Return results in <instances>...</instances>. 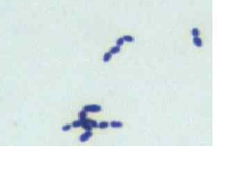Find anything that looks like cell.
<instances>
[{
	"instance_id": "52a82bcc",
	"label": "cell",
	"mask_w": 250,
	"mask_h": 188,
	"mask_svg": "<svg viewBox=\"0 0 250 188\" xmlns=\"http://www.w3.org/2000/svg\"><path fill=\"white\" fill-rule=\"evenodd\" d=\"M119 50H120V48L119 47H113L112 50H111V52L112 53H116V52H119Z\"/></svg>"
},
{
	"instance_id": "9c48e42d",
	"label": "cell",
	"mask_w": 250,
	"mask_h": 188,
	"mask_svg": "<svg viewBox=\"0 0 250 188\" xmlns=\"http://www.w3.org/2000/svg\"><path fill=\"white\" fill-rule=\"evenodd\" d=\"M70 129V125H65V126H64L63 127V130H64V131H66V130H69Z\"/></svg>"
},
{
	"instance_id": "3957f363",
	"label": "cell",
	"mask_w": 250,
	"mask_h": 188,
	"mask_svg": "<svg viewBox=\"0 0 250 188\" xmlns=\"http://www.w3.org/2000/svg\"><path fill=\"white\" fill-rule=\"evenodd\" d=\"M111 125L113 128H120L122 126V123L119 121H113L111 123Z\"/></svg>"
},
{
	"instance_id": "5b68a950",
	"label": "cell",
	"mask_w": 250,
	"mask_h": 188,
	"mask_svg": "<svg viewBox=\"0 0 250 188\" xmlns=\"http://www.w3.org/2000/svg\"><path fill=\"white\" fill-rule=\"evenodd\" d=\"M86 113H85V112H82L80 114V118H81V120L86 119Z\"/></svg>"
},
{
	"instance_id": "6da1fadb",
	"label": "cell",
	"mask_w": 250,
	"mask_h": 188,
	"mask_svg": "<svg viewBox=\"0 0 250 188\" xmlns=\"http://www.w3.org/2000/svg\"><path fill=\"white\" fill-rule=\"evenodd\" d=\"M100 110H101V107L99 105H90V106H86L84 108V112H98Z\"/></svg>"
},
{
	"instance_id": "277c9868",
	"label": "cell",
	"mask_w": 250,
	"mask_h": 188,
	"mask_svg": "<svg viewBox=\"0 0 250 188\" xmlns=\"http://www.w3.org/2000/svg\"><path fill=\"white\" fill-rule=\"evenodd\" d=\"M99 127L101 129H104V128H106L108 127V123L107 122H101V123H100L99 125Z\"/></svg>"
},
{
	"instance_id": "8992f818",
	"label": "cell",
	"mask_w": 250,
	"mask_h": 188,
	"mask_svg": "<svg viewBox=\"0 0 250 188\" xmlns=\"http://www.w3.org/2000/svg\"><path fill=\"white\" fill-rule=\"evenodd\" d=\"M81 125V121H75L74 123H73V126L74 127H79Z\"/></svg>"
},
{
	"instance_id": "7a4b0ae2",
	"label": "cell",
	"mask_w": 250,
	"mask_h": 188,
	"mask_svg": "<svg viewBox=\"0 0 250 188\" xmlns=\"http://www.w3.org/2000/svg\"><path fill=\"white\" fill-rule=\"evenodd\" d=\"M91 136H92V132L88 130V132H86L85 134H83L81 136V141H86Z\"/></svg>"
},
{
	"instance_id": "ba28073f",
	"label": "cell",
	"mask_w": 250,
	"mask_h": 188,
	"mask_svg": "<svg viewBox=\"0 0 250 188\" xmlns=\"http://www.w3.org/2000/svg\"><path fill=\"white\" fill-rule=\"evenodd\" d=\"M110 57H111V55H110L109 53H108V54H106L105 55V57H104V61H108Z\"/></svg>"
}]
</instances>
